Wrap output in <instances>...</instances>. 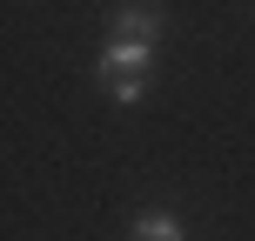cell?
Segmentation results:
<instances>
[{"label":"cell","mask_w":255,"mask_h":241,"mask_svg":"<svg viewBox=\"0 0 255 241\" xmlns=\"http://www.w3.org/2000/svg\"><path fill=\"white\" fill-rule=\"evenodd\" d=\"M128 241H188V221L175 208H141L128 215Z\"/></svg>","instance_id":"3"},{"label":"cell","mask_w":255,"mask_h":241,"mask_svg":"<svg viewBox=\"0 0 255 241\" xmlns=\"http://www.w3.org/2000/svg\"><path fill=\"white\" fill-rule=\"evenodd\" d=\"M115 34H121V40H148V47H161L168 7H161V0H121V7H115Z\"/></svg>","instance_id":"2"},{"label":"cell","mask_w":255,"mask_h":241,"mask_svg":"<svg viewBox=\"0 0 255 241\" xmlns=\"http://www.w3.org/2000/svg\"><path fill=\"white\" fill-rule=\"evenodd\" d=\"M148 80H154V74H128V80H108V101H121V107H141V101H148Z\"/></svg>","instance_id":"4"},{"label":"cell","mask_w":255,"mask_h":241,"mask_svg":"<svg viewBox=\"0 0 255 241\" xmlns=\"http://www.w3.org/2000/svg\"><path fill=\"white\" fill-rule=\"evenodd\" d=\"M154 54H161V47H148V40H108V47H101V61H94V80H101V87H108V80H128V74H154Z\"/></svg>","instance_id":"1"}]
</instances>
